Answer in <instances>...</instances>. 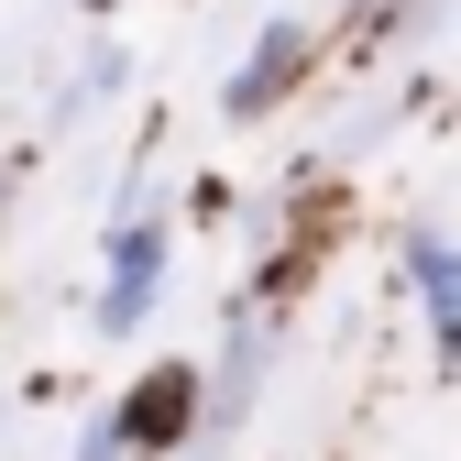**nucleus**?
<instances>
[{"label": "nucleus", "instance_id": "nucleus-1", "mask_svg": "<svg viewBox=\"0 0 461 461\" xmlns=\"http://www.w3.org/2000/svg\"><path fill=\"white\" fill-rule=\"evenodd\" d=\"M165 275H176V220H165L154 198H143V209H110L88 330H99V340H143V319L165 308Z\"/></svg>", "mask_w": 461, "mask_h": 461}, {"label": "nucleus", "instance_id": "nucleus-2", "mask_svg": "<svg viewBox=\"0 0 461 461\" xmlns=\"http://www.w3.org/2000/svg\"><path fill=\"white\" fill-rule=\"evenodd\" d=\"M319 23L308 12H275V23H253V44L230 55V77H220V122L230 132H264L275 110H297V88L319 77Z\"/></svg>", "mask_w": 461, "mask_h": 461}, {"label": "nucleus", "instance_id": "nucleus-3", "mask_svg": "<svg viewBox=\"0 0 461 461\" xmlns=\"http://www.w3.org/2000/svg\"><path fill=\"white\" fill-rule=\"evenodd\" d=\"M110 418H122L132 461H176L209 439V363H143L122 395H110Z\"/></svg>", "mask_w": 461, "mask_h": 461}, {"label": "nucleus", "instance_id": "nucleus-4", "mask_svg": "<svg viewBox=\"0 0 461 461\" xmlns=\"http://www.w3.org/2000/svg\"><path fill=\"white\" fill-rule=\"evenodd\" d=\"M395 285H407V308L429 330V374L461 384V230L407 220V230H395Z\"/></svg>", "mask_w": 461, "mask_h": 461}, {"label": "nucleus", "instance_id": "nucleus-5", "mask_svg": "<svg viewBox=\"0 0 461 461\" xmlns=\"http://www.w3.org/2000/svg\"><path fill=\"white\" fill-rule=\"evenodd\" d=\"M122 77H132V67H122V44H99V55H88V67H77V88H67V99H55V122H77V110H88V99H110V88H122Z\"/></svg>", "mask_w": 461, "mask_h": 461}, {"label": "nucleus", "instance_id": "nucleus-6", "mask_svg": "<svg viewBox=\"0 0 461 461\" xmlns=\"http://www.w3.org/2000/svg\"><path fill=\"white\" fill-rule=\"evenodd\" d=\"M77 461H132V439H122V418H110V407L77 429Z\"/></svg>", "mask_w": 461, "mask_h": 461}, {"label": "nucleus", "instance_id": "nucleus-7", "mask_svg": "<svg viewBox=\"0 0 461 461\" xmlns=\"http://www.w3.org/2000/svg\"><path fill=\"white\" fill-rule=\"evenodd\" d=\"M407 12H418V0H352V33H363V44H384Z\"/></svg>", "mask_w": 461, "mask_h": 461}, {"label": "nucleus", "instance_id": "nucleus-8", "mask_svg": "<svg viewBox=\"0 0 461 461\" xmlns=\"http://www.w3.org/2000/svg\"><path fill=\"white\" fill-rule=\"evenodd\" d=\"M230 198H242L230 176H198V187H187V220H209V230H220V220H230Z\"/></svg>", "mask_w": 461, "mask_h": 461}, {"label": "nucleus", "instance_id": "nucleus-9", "mask_svg": "<svg viewBox=\"0 0 461 461\" xmlns=\"http://www.w3.org/2000/svg\"><path fill=\"white\" fill-rule=\"evenodd\" d=\"M77 12H88V23H122V12H132V0H77Z\"/></svg>", "mask_w": 461, "mask_h": 461}]
</instances>
